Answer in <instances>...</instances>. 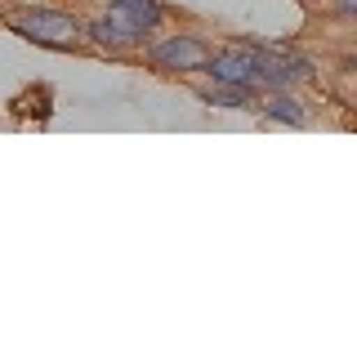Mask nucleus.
I'll return each instance as SVG.
<instances>
[{"label": "nucleus", "instance_id": "f257e3e1", "mask_svg": "<svg viewBox=\"0 0 357 357\" xmlns=\"http://www.w3.org/2000/svg\"><path fill=\"white\" fill-rule=\"evenodd\" d=\"M9 27H14L22 40L45 45V50H72V45L85 36V27H81L72 14H63V9H50V5H27L22 14L9 18Z\"/></svg>", "mask_w": 357, "mask_h": 357}, {"label": "nucleus", "instance_id": "7ed1b4c3", "mask_svg": "<svg viewBox=\"0 0 357 357\" xmlns=\"http://www.w3.org/2000/svg\"><path fill=\"white\" fill-rule=\"evenodd\" d=\"M308 76H312V63L299 59V54L255 50V81H259L264 94H273V89H290L295 81H308Z\"/></svg>", "mask_w": 357, "mask_h": 357}, {"label": "nucleus", "instance_id": "f03ea898", "mask_svg": "<svg viewBox=\"0 0 357 357\" xmlns=\"http://www.w3.org/2000/svg\"><path fill=\"white\" fill-rule=\"evenodd\" d=\"M148 59L161 67V72H178V76H192L206 67L210 59V45L197 36V31H174V36H165V40H156L152 50H148Z\"/></svg>", "mask_w": 357, "mask_h": 357}, {"label": "nucleus", "instance_id": "423d86ee", "mask_svg": "<svg viewBox=\"0 0 357 357\" xmlns=\"http://www.w3.org/2000/svg\"><path fill=\"white\" fill-rule=\"evenodd\" d=\"M201 103H206V107H223V112H250V107H259V89L215 81V85L201 89Z\"/></svg>", "mask_w": 357, "mask_h": 357}, {"label": "nucleus", "instance_id": "1a4fd4ad", "mask_svg": "<svg viewBox=\"0 0 357 357\" xmlns=\"http://www.w3.org/2000/svg\"><path fill=\"white\" fill-rule=\"evenodd\" d=\"M335 14H344V18H357V0H335Z\"/></svg>", "mask_w": 357, "mask_h": 357}, {"label": "nucleus", "instance_id": "20e7f679", "mask_svg": "<svg viewBox=\"0 0 357 357\" xmlns=\"http://www.w3.org/2000/svg\"><path fill=\"white\" fill-rule=\"evenodd\" d=\"M85 36L94 40V50H103V54H134V50L148 45V31H139L134 22H126L116 9H107L103 18L85 22Z\"/></svg>", "mask_w": 357, "mask_h": 357}, {"label": "nucleus", "instance_id": "0eeeda50", "mask_svg": "<svg viewBox=\"0 0 357 357\" xmlns=\"http://www.w3.org/2000/svg\"><path fill=\"white\" fill-rule=\"evenodd\" d=\"M107 9H116L121 18H126V22H134L139 31H148V36H152V31L165 22V9H161V0H112Z\"/></svg>", "mask_w": 357, "mask_h": 357}, {"label": "nucleus", "instance_id": "6e6552de", "mask_svg": "<svg viewBox=\"0 0 357 357\" xmlns=\"http://www.w3.org/2000/svg\"><path fill=\"white\" fill-rule=\"evenodd\" d=\"M259 112H264L268 121H277V126H304V121H308L304 103H299L290 89H273V94L259 103Z\"/></svg>", "mask_w": 357, "mask_h": 357}, {"label": "nucleus", "instance_id": "39448f33", "mask_svg": "<svg viewBox=\"0 0 357 357\" xmlns=\"http://www.w3.org/2000/svg\"><path fill=\"white\" fill-rule=\"evenodd\" d=\"M201 72H206L210 81H228V85L259 89V81H255V50H245V45H232V50L210 54ZM259 94H264V89H259Z\"/></svg>", "mask_w": 357, "mask_h": 357}]
</instances>
